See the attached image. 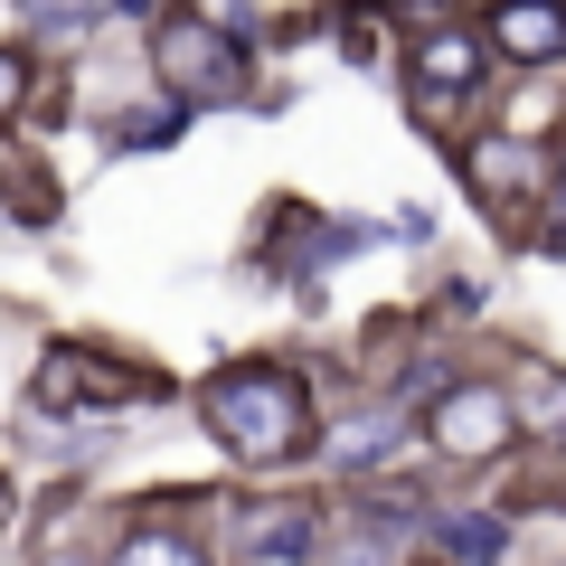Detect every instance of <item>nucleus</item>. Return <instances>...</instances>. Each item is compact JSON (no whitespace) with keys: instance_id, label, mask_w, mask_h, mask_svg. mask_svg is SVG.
Wrapping results in <instances>:
<instances>
[{"instance_id":"f257e3e1","label":"nucleus","mask_w":566,"mask_h":566,"mask_svg":"<svg viewBox=\"0 0 566 566\" xmlns=\"http://www.w3.org/2000/svg\"><path fill=\"white\" fill-rule=\"evenodd\" d=\"M199 424L237 453V463H255V472H283V463H303V453L322 444L312 387L293 378L283 359H227V368H208V378H199Z\"/></svg>"},{"instance_id":"f03ea898","label":"nucleus","mask_w":566,"mask_h":566,"mask_svg":"<svg viewBox=\"0 0 566 566\" xmlns=\"http://www.w3.org/2000/svg\"><path fill=\"white\" fill-rule=\"evenodd\" d=\"M151 76H161V95L180 104V114H218V104H245V95H255L245 48L227 39L218 20H199V10H170V20L151 29Z\"/></svg>"},{"instance_id":"7ed1b4c3","label":"nucleus","mask_w":566,"mask_h":566,"mask_svg":"<svg viewBox=\"0 0 566 566\" xmlns=\"http://www.w3.org/2000/svg\"><path fill=\"white\" fill-rule=\"evenodd\" d=\"M424 444L453 453V463H491V453L520 444V397L501 378H453L444 397L424 406Z\"/></svg>"},{"instance_id":"20e7f679","label":"nucleus","mask_w":566,"mask_h":566,"mask_svg":"<svg viewBox=\"0 0 566 566\" xmlns=\"http://www.w3.org/2000/svg\"><path fill=\"white\" fill-rule=\"evenodd\" d=\"M482 39H491V57H510L520 76H547V66H566V0H491Z\"/></svg>"},{"instance_id":"39448f33","label":"nucleus","mask_w":566,"mask_h":566,"mask_svg":"<svg viewBox=\"0 0 566 566\" xmlns=\"http://www.w3.org/2000/svg\"><path fill=\"white\" fill-rule=\"evenodd\" d=\"M482 66H491V39L463 29V20H444V29H424V39H416V95L424 104H453V95L482 85Z\"/></svg>"},{"instance_id":"423d86ee","label":"nucleus","mask_w":566,"mask_h":566,"mask_svg":"<svg viewBox=\"0 0 566 566\" xmlns=\"http://www.w3.org/2000/svg\"><path fill=\"white\" fill-rule=\"evenodd\" d=\"M104 566H208V547L189 538V528H170V520H133Z\"/></svg>"},{"instance_id":"0eeeda50","label":"nucleus","mask_w":566,"mask_h":566,"mask_svg":"<svg viewBox=\"0 0 566 566\" xmlns=\"http://www.w3.org/2000/svg\"><path fill=\"white\" fill-rule=\"evenodd\" d=\"M434 538H444L463 566H501L510 528H501V520H482V510H434Z\"/></svg>"},{"instance_id":"6e6552de","label":"nucleus","mask_w":566,"mask_h":566,"mask_svg":"<svg viewBox=\"0 0 566 566\" xmlns=\"http://www.w3.org/2000/svg\"><path fill=\"white\" fill-rule=\"evenodd\" d=\"M322 566H397V520H349Z\"/></svg>"},{"instance_id":"1a4fd4ad","label":"nucleus","mask_w":566,"mask_h":566,"mask_svg":"<svg viewBox=\"0 0 566 566\" xmlns=\"http://www.w3.org/2000/svg\"><path fill=\"white\" fill-rule=\"evenodd\" d=\"M397 444H406L397 416H368V424H349V434H340V463H349V472H368V463H387Z\"/></svg>"},{"instance_id":"9d476101","label":"nucleus","mask_w":566,"mask_h":566,"mask_svg":"<svg viewBox=\"0 0 566 566\" xmlns=\"http://www.w3.org/2000/svg\"><path fill=\"white\" fill-rule=\"evenodd\" d=\"M20 10H29L39 29H85L95 10H114V0H20Z\"/></svg>"},{"instance_id":"9b49d317","label":"nucleus","mask_w":566,"mask_h":566,"mask_svg":"<svg viewBox=\"0 0 566 566\" xmlns=\"http://www.w3.org/2000/svg\"><path fill=\"white\" fill-rule=\"evenodd\" d=\"M29 104V57H10V48H0V123L20 114Z\"/></svg>"},{"instance_id":"f8f14e48","label":"nucleus","mask_w":566,"mask_h":566,"mask_svg":"<svg viewBox=\"0 0 566 566\" xmlns=\"http://www.w3.org/2000/svg\"><path fill=\"white\" fill-rule=\"evenodd\" d=\"M245 566H312L303 547H245Z\"/></svg>"},{"instance_id":"ddd939ff","label":"nucleus","mask_w":566,"mask_h":566,"mask_svg":"<svg viewBox=\"0 0 566 566\" xmlns=\"http://www.w3.org/2000/svg\"><path fill=\"white\" fill-rule=\"evenodd\" d=\"M29 566H104V557H85V547H48V557H29Z\"/></svg>"},{"instance_id":"4468645a","label":"nucleus","mask_w":566,"mask_h":566,"mask_svg":"<svg viewBox=\"0 0 566 566\" xmlns=\"http://www.w3.org/2000/svg\"><path fill=\"white\" fill-rule=\"evenodd\" d=\"M114 10H151V0H114Z\"/></svg>"},{"instance_id":"2eb2a0df","label":"nucleus","mask_w":566,"mask_h":566,"mask_svg":"<svg viewBox=\"0 0 566 566\" xmlns=\"http://www.w3.org/2000/svg\"><path fill=\"white\" fill-rule=\"evenodd\" d=\"M416 566H444V557H416Z\"/></svg>"}]
</instances>
